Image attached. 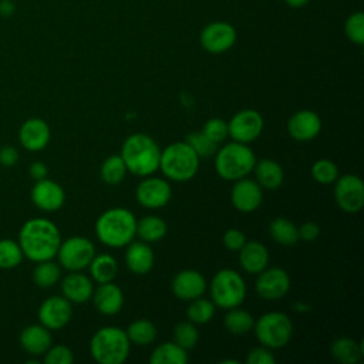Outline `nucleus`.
I'll return each instance as SVG.
<instances>
[{"label": "nucleus", "instance_id": "f257e3e1", "mask_svg": "<svg viewBox=\"0 0 364 364\" xmlns=\"http://www.w3.org/2000/svg\"><path fill=\"white\" fill-rule=\"evenodd\" d=\"M60 243L61 235L57 225L44 218L27 220L18 233V245L23 255L36 263L53 259Z\"/></svg>", "mask_w": 364, "mask_h": 364}, {"label": "nucleus", "instance_id": "f03ea898", "mask_svg": "<svg viewBox=\"0 0 364 364\" xmlns=\"http://www.w3.org/2000/svg\"><path fill=\"white\" fill-rule=\"evenodd\" d=\"M121 158L127 171L136 176H149L159 169L161 149L155 139L146 134L129 135L121 148Z\"/></svg>", "mask_w": 364, "mask_h": 364}, {"label": "nucleus", "instance_id": "7ed1b4c3", "mask_svg": "<svg viewBox=\"0 0 364 364\" xmlns=\"http://www.w3.org/2000/svg\"><path fill=\"white\" fill-rule=\"evenodd\" d=\"M136 219L129 209L111 208L102 212L95 222V235L109 247H124L136 236Z\"/></svg>", "mask_w": 364, "mask_h": 364}, {"label": "nucleus", "instance_id": "20e7f679", "mask_svg": "<svg viewBox=\"0 0 364 364\" xmlns=\"http://www.w3.org/2000/svg\"><path fill=\"white\" fill-rule=\"evenodd\" d=\"M129 348L131 341L125 330L117 326L98 328L90 341L91 355L100 364H122L129 355Z\"/></svg>", "mask_w": 364, "mask_h": 364}, {"label": "nucleus", "instance_id": "39448f33", "mask_svg": "<svg viewBox=\"0 0 364 364\" xmlns=\"http://www.w3.org/2000/svg\"><path fill=\"white\" fill-rule=\"evenodd\" d=\"M198 154L185 142H173L161 149L159 169L175 182H186L192 179L199 169Z\"/></svg>", "mask_w": 364, "mask_h": 364}, {"label": "nucleus", "instance_id": "423d86ee", "mask_svg": "<svg viewBox=\"0 0 364 364\" xmlns=\"http://www.w3.org/2000/svg\"><path fill=\"white\" fill-rule=\"evenodd\" d=\"M215 154V169L218 175L230 182L247 176L253 171L256 162L255 152L247 146V144L236 141L223 145Z\"/></svg>", "mask_w": 364, "mask_h": 364}, {"label": "nucleus", "instance_id": "0eeeda50", "mask_svg": "<svg viewBox=\"0 0 364 364\" xmlns=\"http://www.w3.org/2000/svg\"><path fill=\"white\" fill-rule=\"evenodd\" d=\"M210 300L216 307L232 309L243 303L246 297V284L243 277L233 269L219 270L209 284Z\"/></svg>", "mask_w": 364, "mask_h": 364}, {"label": "nucleus", "instance_id": "6e6552de", "mask_svg": "<svg viewBox=\"0 0 364 364\" xmlns=\"http://www.w3.org/2000/svg\"><path fill=\"white\" fill-rule=\"evenodd\" d=\"M253 330L259 343L267 348L284 347L293 334L290 317L282 311H269L255 320Z\"/></svg>", "mask_w": 364, "mask_h": 364}, {"label": "nucleus", "instance_id": "1a4fd4ad", "mask_svg": "<svg viewBox=\"0 0 364 364\" xmlns=\"http://www.w3.org/2000/svg\"><path fill=\"white\" fill-rule=\"evenodd\" d=\"M60 264L70 272H80L88 267L95 256L94 243L84 236H71L61 240L57 255Z\"/></svg>", "mask_w": 364, "mask_h": 364}, {"label": "nucleus", "instance_id": "9d476101", "mask_svg": "<svg viewBox=\"0 0 364 364\" xmlns=\"http://www.w3.org/2000/svg\"><path fill=\"white\" fill-rule=\"evenodd\" d=\"M264 121L259 111L247 108L237 111L228 122V135L232 141L249 144L257 139L263 131Z\"/></svg>", "mask_w": 364, "mask_h": 364}, {"label": "nucleus", "instance_id": "9b49d317", "mask_svg": "<svg viewBox=\"0 0 364 364\" xmlns=\"http://www.w3.org/2000/svg\"><path fill=\"white\" fill-rule=\"evenodd\" d=\"M334 198L338 208L347 213H355L364 206V183L360 176L346 173L334 181Z\"/></svg>", "mask_w": 364, "mask_h": 364}, {"label": "nucleus", "instance_id": "f8f14e48", "mask_svg": "<svg viewBox=\"0 0 364 364\" xmlns=\"http://www.w3.org/2000/svg\"><path fill=\"white\" fill-rule=\"evenodd\" d=\"M172 196L169 182L162 178L144 176L135 189V198L138 203L148 209L164 208Z\"/></svg>", "mask_w": 364, "mask_h": 364}, {"label": "nucleus", "instance_id": "ddd939ff", "mask_svg": "<svg viewBox=\"0 0 364 364\" xmlns=\"http://www.w3.org/2000/svg\"><path fill=\"white\" fill-rule=\"evenodd\" d=\"M200 46L210 54H220L230 50L236 41V30L230 23L213 21L200 31Z\"/></svg>", "mask_w": 364, "mask_h": 364}, {"label": "nucleus", "instance_id": "4468645a", "mask_svg": "<svg viewBox=\"0 0 364 364\" xmlns=\"http://www.w3.org/2000/svg\"><path fill=\"white\" fill-rule=\"evenodd\" d=\"M257 274L256 291L262 299L279 300L290 290V277L282 267H266Z\"/></svg>", "mask_w": 364, "mask_h": 364}, {"label": "nucleus", "instance_id": "2eb2a0df", "mask_svg": "<svg viewBox=\"0 0 364 364\" xmlns=\"http://www.w3.org/2000/svg\"><path fill=\"white\" fill-rule=\"evenodd\" d=\"M73 316L71 301L64 296H51L46 299L38 307L40 324L48 330L63 328Z\"/></svg>", "mask_w": 364, "mask_h": 364}, {"label": "nucleus", "instance_id": "dca6fc26", "mask_svg": "<svg viewBox=\"0 0 364 364\" xmlns=\"http://www.w3.org/2000/svg\"><path fill=\"white\" fill-rule=\"evenodd\" d=\"M230 200L235 209L243 213H250L256 210L263 200L262 186L249 178H240L235 181L230 191Z\"/></svg>", "mask_w": 364, "mask_h": 364}, {"label": "nucleus", "instance_id": "f3484780", "mask_svg": "<svg viewBox=\"0 0 364 364\" xmlns=\"http://www.w3.org/2000/svg\"><path fill=\"white\" fill-rule=\"evenodd\" d=\"M208 283L202 273L193 269H185L178 272L171 283L172 293L181 300H193L206 291Z\"/></svg>", "mask_w": 364, "mask_h": 364}, {"label": "nucleus", "instance_id": "a211bd4d", "mask_svg": "<svg viewBox=\"0 0 364 364\" xmlns=\"http://www.w3.org/2000/svg\"><path fill=\"white\" fill-rule=\"evenodd\" d=\"M31 200L38 209L44 212H54L64 205L65 193L61 185L44 178L36 181L31 189Z\"/></svg>", "mask_w": 364, "mask_h": 364}, {"label": "nucleus", "instance_id": "6ab92c4d", "mask_svg": "<svg viewBox=\"0 0 364 364\" xmlns=\"http://www.w3.org/2000/svg\"><path fill=\"white\" fill-rule=\"evenodd\" d=\"M321 131V119L318 114L311 109H300L294 112L287 121L289 135L300 142L314 139Z\"/></svg>", "mask_w": 364, "mask_h": 364}, {"label": "nucleus", "instance_id": "aec40b11", "mask_svg": "<svg viewBox=\"0 0 364 364\" xmlns=\"http://www.w3.org/2000/svg\"><path fill=\"white\" fill-rule=\"evenodd\" d=\"M51 138L48 124L41 118H28L18 129V139L24 149L30 152L43 151Z\"/></svg>", "mask_w": 364, "mask_h": 364}, {"label": "nucleus", "instance_id": "412c9836", "mask_svg": "<svg viewBox=\"0 0 364 364\" xmlns=\"http://www.w3.org/2000/svg\"><path fill=\"white\" fill-rule=\"evenodd\" d=\"M92 301L95 309L105 316H114L121 311L124 306V293L114 282L100 283L92 291Z\"/></svg>", "mask_w": 364, "mask_h": 364}, {"label": "nucleus", "instance_id": "4be33fe9", "mask_svg": "<svg viewBox=\"0 0 364 364\" xmlns=\"http://www.w3.org/2000/svg\"><path fill=\"white\" fill-rule=\"evenodd\" d=\"M127 267L135 274H146L154 267L155 256L149 243L144 240H132L127 245L124 255Z\"/></svg>", "mask_w": 364, "mask_h": 364}, {"label": "nucleus", "instance_id": "5701e85b", "mask_svg": "<svg viewBox=\"0 0 364 364\" xmlns=\"http://www.w3.org/2000/svg\"><path fill=\"white\" fill-rule=\"evenodd\" d=\"M63 296L71 303H85L92 297L94 284L91 277L80 272L68 273L61 282Z\"/></svg>", "mask_w": 364, "mask_h": 364}, {"label": "nucleus", "instance_id": "b1692460", "mask_svg": "<svg viewBox=\"0 0 364 364\" xmlns=\"http://www.w3.org/2000/svg\"><path fill=\"white\" fill-rule=\"evenodd\" d=\"M237 252L240 266L247 273L257 274L269 264V252L266 246L257 240H246Z\"/></svg>", "mask_w": 364, "mask_h": 364}, {"label": "nucleus", "instance_id": "393cba45", "mask_svg": "<svg viewBox=\"0 0 364 364\" xmlns=\"http://www.w3.org/2000/svg\"><path fill=\"white\" fill-rule=\"evenodd\" d=\"M51 333L43 324H31L20 333V344L31 355L44 354L51 346Z\"/></svg>", "mask_w": 364, "mask_h": 364}, {"label": "nucleus", "instance_id": "a878e982", "mask_svg": "<svg viewBox=\"0 0 364 364\" xmlns=\"http://www.w3.org/2000/svg\"><path fill=\"white\" fill-rule=\"evenodd\" d=\"M253 171L256 175V182L264 189H277L284 181V171L282 165L270 158L256 161Z\"/></svg>", "mask_w": 364, "mask_h": 364}, {"label": "nucleus", "instance_id": "bb28decb", "mask_svg": "<svg viewBox=\"0 0 364 364\" xmlns=\"http://www.w3.org/2000/svg\"><path fill=\"white\" fill-rule=\"evenodd\" d=\"M331 355L341 364H355L363 357V346L351 337H338L331 343Z\"/></svg>", "mask_w": 364, "mask_h": 364}, {"label": "nucleus", "instance_id": "cd10ccee", "mask_svg": "<svg viewBox=\"0 0 364 364\" xmlns=\"http://www.w3.org/2000/svg\"><path fill=\"white\" fill-rule=\"evenodd\" d=\"M188 361V351L175 341L161 343L149 357L151 364H186Z\"/></svg>", "mask_w": 364, "mask_h": 364}, {"label": "nucleus", "instance_id": "c85d7f7f", "mask_svg": "<svg viewBox=\"0 0 364 364\" xmlns=\"http://www.w3.org/2000/svg\"><path fill=\"white\" fill-rule=\"evenodd\" d=\"M88 269H90L91 279L100 284V283L112 282L115 279L118 272V264L114 256L108 253H102V255H95L92 257V260L88 264Z\"/></svg>", "mask_w": 364, "mask_h": 364}, {"label": "nucleus", "instance_id": "c756f323", "mask_svg": "<svg viewBox=\"0 0 364 364\" xmlns=\"http://www.w3.org/2000/svg\"><path fill=\"white\" fill-rule=\"evenodd\" d=\"M138 237L146 243H154L161 240L166 235V223L164 219L155 215H148L136 222Z\"/></svg>", "mask_w": 364, "mask_h": 364}, {"label": "nucleus", "instance_id": "7c9ffc66", "mask_svg": "<svg viewBox=\"0 0 364 364\" xmlns=\"http://www.w3.org/2000/svg\"><path fill=\"white\" fill-rule=\"evenodd\" d=\"M253 316L249 311L239 309V306L228 309V313L223 317L225 328L235 336H243L249 333L253 328Z\"/></svg>", "mask_w": 364, "mask_h": 364}, {"label": "nucleus", "instance_id": "2f4dec72", "mask_svg": "<svg viewBox=\"0 0 364 364\" xmlns=\"http://www.w3.org/2000/svg\"><path fill=\"white\" fill-rule=\"evenodd\" d=\"M269 235L274 242L283 246H291L300 240L297 226L286 218L273 219L269 225Z\"/></svg>", "mask_w": 364, "mask_h": 364}, {"label": "nucleus", "instance_id": "473e14b6", "mask_svg": "<svg viewBox=\"0 0 364 364\" xmlns=\"http://www.w3.org/2000/svg\"><path fill=\"white\" fill-rule=\"evenodd\" d=\"M131 344L148 346L156 338V327L148 318H138L132 321L125 330Z\"/></svg>", "mask_w": 364, "mask_h": 364}, {"label": "nucleus", "instance_id": "72a5a7b5", "mask_svg": "<svg viewBox=\"0 0 364 364\" xmlns=\"http://www.w3.org/2000/svg\"><path fill=\"white\" fill-rule=\"evenodd\" d=\"M127 172L128 171H127V166H125L121 155H109L108 158L104 159L101 169H100L101 179L107 185L121 183L124 181Z\"/></svg>", "mask_w": 364, "mask_h": 364}, {"label": "nucleus", "instance_id": "f704fd0d", "mask_svg": "<svg viewBox=\"0 0 364 364\" xmlns=\"http://www.w3.org/2000/svg\"><path fill=\"white\" fill-rule=\"evenodd\" d=\"M61 277V269L57 263L50 260L38 262L33 270V280L38 287L48 289L57 284Z\"/></svg>", "mask_w": 364, "mask_h": 364}, {"label": "nucleus", "instance_id": "c9c22d12", "mask_svg": "<svg viewBox=\"0 0 364 364\" xmlns=\"http://www.w3.org/2000/svg\"><path fill=\"white\" fill-rule=\"evenodd\" d=\"M215 303L212 300L203 299L202 296L198 299L191 300V304L188 306L186 316L188 320L195 324H205L209 323L215 314Z\"/></svg>", "mask_w": 364, "mask_h": 364}, {"label": "nucleus", "instance_id": "e433bc0d", "mask_svg": "<svg viewBox=\"0 0 364 364\" xmlns=\"http://www.w3.org/2000/svg\"><path fill=\"white\" fill-rule=\"evenodd\" d=\"M24 255L18 242L13 239H0V267L13 269L18 266Z\"/></svg>", "mask_w": 364, "mask_h": 364}, {"label": "nucleus", "instance_id": "4c0bfd02", "mask_svg": "<svg viewBox=\"0 0 364 364\" xmlns=\"http://www.w3.org/2000/svg\"><path fill=\"white\" fill-rule=\"evenodd\" d=\"M173 341L186 351L193 348L199 341V331L192 321H181L173 328Z\"/></svg>", "mask_w": 364, "mask_h": 364}, {"label": "nucleus", "instance_id": "58836bf2", "mask_svg": "<svg viewBox=\"0 0 364 364\" xmlns=\"http://www.w3.org/2000/svg\"><path fill=\"white\" fill-rule=\"evenodd\" d=\"M311 176L316 182L321 185H330L334 183V181L338 178V168L337 165L326 158L317 159L311 165Z\"/></svg>", "mask_w": 364, "mask_h": 364}, {"label": "nucleus", "instance_id": "ea45409f", "mask_svg": "<svg viewBox=\"0 0 364 364\" xmlns=\"http://www.w3.org/2000/svg\"><path fill=\"white\" fill-rule=\"evenodd\" d=\"M344 33L351 43L357 46L364 44V14L361 11H355L347 17Z\"/></svg>", "mask_w": 364, "mask_h": 364}, {"label": "nucleus", "instance_id": "a19ab883", "mask_svg": "<svg viewBox=\"0 0 364 364\" xmlns=\"http://www.w3.org/2000/svg\"><path fill=\"white\" fill-rule=\"evenodd\" d=\"M185 142L198 154V156H210L216 152L218 144H215L213 141H210L202 131L198 132H191Z\"/></svg>", "mask_w": 364, "mask_h": 364}, {"label": "nucleus", "instance_id": "79ce46f5", "mask_svg": "<svg viewBox=\"0 0 364 364\" xmlns=\"http://www.w3.org/2000/svg\"><path fill=\"white\" fill-rule=\"evenodd\" d=\"M202 132L215 144H220L228 136V122L222 118H210L203 124Z\"/></svg>", "mask_w": 364, "mask_h": 364}, {"label": "nucleus", "instance_id": "37998d69", "mask_svg": "<svg viewBox=\"0 0 364 364\" xmlns=\"http://www.w3.org/2000/svg\"><path fill=\"white\" fill-rule=\"evenodd\" d=\"M74 361L73 351L63 344L50 346V348L44 353L46 364H71Z\"/></svg>", "mask_w": 364, "mask_h": 364}, {"label": "nucleus", "instance_id": "c03bdc74", "mask_svg": "<svg viewBox=\"0 0 364 364\" xmlns=\"http://www.w3.org/2000/svg\"><path fill=\"white\" fill-rule=\"evenodd\" d=\"M246 363L247 364H274L276 358L270 348L260 346L253 350H250L246 355Z\"/></svg>", "mask_w": 364, "mask_h": 364}, {"label": "nucleus", "instance_id": "a18cd8bd", "mask_svg": "<svg viewBox=\"0 0 364 364\" xmlns=\"http://www.w3.org/2000/svg\"><path fill=\"white\" fill-rule=\"evenodd\" d=\"M222 242L225 245L226 249L232 250V252H237L246 242V236L242 230L239 229H228L225 233H223V237H222Z\"/></svg>", "mask_w": 364, "mask_h": 364}, {"label": "nucleus", "instance_id": "49530a36", "mask_svg": "<svg viewBox=\"0 0 364 364\" xmlns=\"http://www.w3.org/2000/svg\"><path fill=\"white\" fill-rule=\"evenodd\" d=\"M299 230V239L304 242H313L320 235V226L316 222H304L297 228Z\"/></svg>", "mask_w": 364, "mask_h": 364}, {"label": "nucleus", "instance_id": "de8ad7c7", "mask_svg": "<svg viewBox=\"0 0 364 364\" xmlns=\"http://www.w3.org/2000/svg\"><path fill=\"white\" fill-rule=\"evenodd\" d=\"M18 161V152L11 145H4L0 148V165L13 166Z\"/></svg>", "mask_w": 364, "mask_h": 364}, {"label": "nucleus", "instance_id": "09e8293b", "mask_svg": "<svg viewBox=\"0 0 364 364\" xmlns=\"http://www.w3.org/2000/svg\"><path fill=\"white\" fill-rule=\"evenodd\" d=\"M28 173L30 176L34 179V181H40V179H44L47 178V173H48V169H47V165L41 161H36L30 165L28 168Z\"/></svg>", "mask_w": 364, "mask_h": 364}, {"label": "nucleus", "instance_id": "8fccbe9b", "mask_svg": "<svg viewBox=\"0 0 364 364\" xmlns=\"http://www.w3.org/2000/svg\"><path fill=\"white\" fill-rule=\"evenodd\" d=\"M13 11H14V7H13V3L10 0H3L0 3V13H1V16L9 17Z\"/></svg>", "mask_w": 364, "mask_h": 364}, {"label": "nucleus", "instance_id": "3c124183", "mask_svg": "<svg viewBox=\"0 0 364 364\" xmlns=\"http://www.w3.org/2000/svg\"><path fill=\"white\" fill-rule=\"evenodd\" d=\"M290 7H293V9H299V7H303V6H306L310 0H284Z\"/></svg>", "mask_w": 364, "mask_h": 364}]
</instances>
